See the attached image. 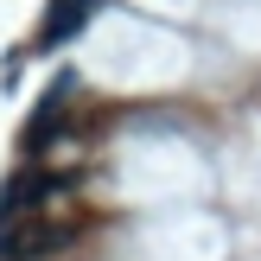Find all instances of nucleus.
Here are the masks:
<instances>
[{"label": "nucleus", "mask_w": 261, "mask_h": 261, "mask_svg": "<svg viewBox=\"0 0 261 261\" xmlns=\"http://www.w3.org/2000/svg\"><path fill=\"white\" fill-rule=\"evenodd\" d=\"M19 64H25V45H13V51H7V64H0V89L19 83Z\"/></svg>", "instance_id": "7ed1b4c3"}, {"label": "nucleus", "mask_w": 261, "mask_h": 261, "mask_svg": "<svg viewBox=\"0 0 261 261\" xmlns=\"http://www.w3.org/2000/svg\"><path fill=\"white\" fill-rule=\"evenodd\" d=\"M70 236H76L70 223H45V229H38L32 242H25V255H58V249H64V242H70Z\"/></svg>", "instance_id": "f03ea898"}, {"label": "nucleus", "mask_w": 261, "mask_h": 261, "mask_svg": "<svg viewBox=\"0 0 261 261\" xmlns=\"http://www.w3.org/2000/svg\"><path fill=\"white\" fill-rule=\"evenodd\" d=\"M89 19V0H51V13H45V32L32 38L38 51H58V45H70V32Z\"/></svg>", "instance_id": "f257e3e1"}]
</instances>
